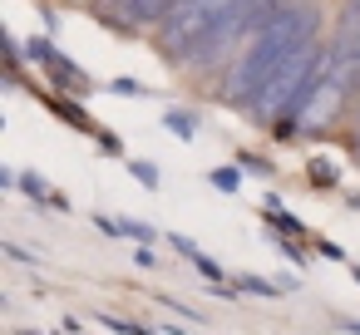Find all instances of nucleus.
I'll return each instance as SVG.
<instances>
[{
	"mask_svg": "<svg viewBox=\"0 0 360 335\" xmlns=\"http://www.w3.org/2000/svg\"><path fill=\"white\" fill-rule=\"evenodd\" d=\"M173 247H178V251H183V256H193V261H198V271H202V276H222V271H217V261H212V256H202V251H198V247H193V242H188V237H173Z\"/></svg>",
	"mask_w": 360,
	"mask_h": 335,
	"instance_id": "nucleus-6",
	"label": "nucleus"
},
{
	"mask_svg": "<svg viewBox=\"0 0 360 335\" xmlns=\"http://www.w3.org/2000/svg\"><path fill=\"white\" fill-rule=\"evenodd\" d=\"M326 65H330V55H321L311 40H301V45L276 65V74L262 84V94H257V114H262L266 124H276V119H286V114H301V109L311 104V94H316Z\"/></svg>",
	"mask_w": 360,
	"mask_h": 335,
	"instance_id": "nucleus-2",
	"label": "nucleus"
},
{
	"mask_svg": "<svg viewBox=\"0 0 360 335\" xmlns=\"http://www.w3.org/2000/svg\"><path fill=\"white\" fill-rule=\"evenodd\" d=\"M104 232H114V237H134V242H148V237H153V227H143V222H124V217H119V222L104 217Z\"/></svg>",
	"mask_w": 360,
	"mask_h": 335,
	"instance_id": "nucleus-5",
	"label": "nucleus"
},
{
	"mask_svg": "<svg viewBox=\"0 0 360 335\" xmlns=\"http://www.w3.org/2000/svg\"><path fill=\"white\" fill-rule=\"evenodd\" d=\"M301 40H311V15H306V11H281L276 20L257 25L252 45L237 55V65H232V74H227V99H257L262 84L276 74V65H281Z\"/></svg>",
	"mask_w": 360,
	"mask_h": 335,
	"instance_id": "nucleus-1",
	"label": "nucleus"
},
{
	"mask_svg": "<svg viewBox=\"0 0 360 335\" xmlns=\"http://www.w3.org/2000/svg\"><path fill=\"white\" fill-rule=\"evenodd\" d=\"M124 6H129L134 20H148V25H153V20H163L168 11H178V0H124Z\"/></svg>",
	"mask_w": 360,
	"mask_h": 335,
	"instance_id": "nucleus-4",
	"label": "nucleus"
},
{
	"mask_svg": "<svg viewBox=\"0 0 360 335\" xmlns=\"http://www.w3.org/2000/svg\"><path fill=\"white\" fill-rule=\"evenodd\" d=\"M212 183H217L222 192H237V188H242V178H237L232 168H222V173H212Z\"/></svg>",
	"mask_w": 360,
	"mask_h": 335,
	"instance_id": "nucleus-7",
	"label": "nucleus"
},
{
	"mask_svg": "<svg viewBox=\"0 0 360 335\" xmlns=\"http://www.w3.org/2000/svg\"><path fill=\"white\" fill-rule=\"evenodd\" d=\"M355 45H360V0H345V6H340V25H335V45H330V65H340Z\"/></svg>",
	"mask_w": 360,
	"mask_h": 335,
	"instance_id": "nucleus-3",
	"label": "nucleus"
},
{
	"mask_svg": "<svg viewBox=\"0 0 360 335\" xmlns=\"http://www.w3.org/2000/svg\"><path fill=\"white\" fill-rule=\"evenodd\" d=\"M178 6H198V0H178Z\"/></svg>",
	"mask_w": 360,
	"mask_h": 335,
	"instance_id": "nucleus-8",
	"label": "nucleus"
}]
</instances>
